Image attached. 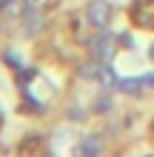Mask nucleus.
<instances>
[{"instance_id":"9b49d317","label":"nucleus","mask_w":154,"mask_h":157,"mask_svg":"<svg viewBox=\"0 0 154 157\" xmlns=\"http://www.w3.org/2000/svg\"><path fill=\"white\" fill-rule=\"evenodd\" d=\"M148 57H151V60H154V43H151V46H148Z\"/></svg>"},{"instance_id":"39448f33","label":"nucleus","mask_w":154,"mask_h":157,"mask_svg":"<svg viewBox=\"0 0 154 157\" xmlns=\"http://www.w3.org/2000/svg\"><path fill=\"white\" fill-rule=\"evenodd\" d=\"M103 69L106 66H100V60H92V63H86V66H80V75H83V77H88V80H94V77H100L103 75Z\"/></svg>"},{"instance_id":"6e6552de","label":"nucleus","mask_w":154,"mask_h":157,"mask_svg":"<svg viewBox=\"0 0 154 157\" xmlns=\"http://www.w3.org/2000/svg\"><path fill=\"white\" fill-rule=\"evenodd\" d=\"M6 60L12 63V69H20V57H17V54H6Z\"/></svg>"},{"instance_id":"f03ea898","label":"nucleus","mask_w":154,"mask_h":157,"mask_svg":"<svg viewBox=\"0 0 154 157\" xmlns=\"http://www.w3.org/2000/svg\"><path fill=\"white\" fill-rule=\"evenodd\" d=\"M108 14H111V6H108V0H92V3L86 6V17L88 23L97 26V29H103L108 23Z\"/></svg>"},{"instance_id":"f257e3e1","label":"nucleus","mask_w":154,"mask_h":157,"mask_svg":"<svg viewBox=\"0 0 154 157\" xmlns=\"http://www.w3.org/2000/svg\"><path fill=\"white\" fill-rule=\"evenodd\" d=\"M88 49H92V57H97L100 63H108L114 54V37L108 32H97L92 37V43H88Z\"/></svg>"},{"instance_id":"1a4fd4ad","label":"nucleus","mask_w":154,"mask_h":157,"mask_svg":"<svg viewBox=\"0 0 154 157\" xmlns=\"http://www.w3.org/2000/svg\"><path fill=\"white\" fill-rule=\"evenodd\" d=\"M69 117H71V120H83L86 114H83V112H80V109H71V114H69Z\"/></svg>"},{"instance_id":"0eeeda50","label":"nucleus","mask_w":154,"mask_h":157,"mask_svg":"<svg viewBox=\"0 0 154 157\" xmlns=\"http://www.w3.org/2000/svg\"><path fill=\"white\" fill-rule=\"evenodd\" d=\"M100 80H103V86H108V89H114V86H120V80H117V75H114V71L111 69H103V75H100Z\"/></svg>"},{"instance_id":"20e7f679","label":"nucleus","mask_w":154,"mask_h":157,"mask_svg":"<svg viewBox=\"0 0 154 157\" xmlns=\"http://www.w3.org/2000/svg\"><path fill=\"white\" fill-rule=\"evenodd\" d=\"M103 151V140H100V134H86L83 137V143L77 146V154H83V157H94V154H100Z\"/></svg>"},{"instance_id":"9d476101","label":"nucleus","mask_w":154,"mask_h":157,"mask_svg":"<svg viewBox=\"0 0 154 157\" xmlns=\"http://www.w3.org/2000/svg\"><path fill=\"white\" fill-rule=\"evenodd\" d=\"M120 40H123V46H129V49H131V46H134V37H131V34H123V37H120Z\"/></svg>"},{"instance_id":"7ed1b4c3","label":"nucleus","mask_w":154,"mask_h":157,"mask_svg":"<svg viewBox=\"0 0 154 157\" xmlns=\"http://www.w3.org/2000/svg\"><path fill=\"white\" fill-rule=\"evenodd\" d=\"M154 86V75H143V77H129V80H120V91H126V94H143L146 89Z\"/></svg>"},{"instance_id":"423d86ee","label":"nucleus","mask_w":154,"mask_h":157,"mask_svg":"<svg viewBox=\"0 0 154 157\" xmlns=\"http://www.w3.org/2000/svg\"><path fill=\"white\" fill-rule=\"evenodd\" d=\"M26 20H29V23H26V32H37L40 29V26H43V17H40V12H29V14H26Z\"/></svg>"}]
</instances>
